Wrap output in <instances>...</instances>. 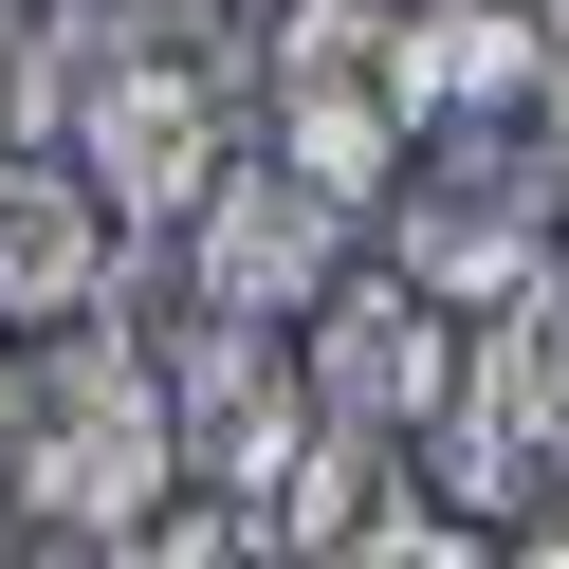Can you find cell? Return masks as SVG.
<instances>
[{
    "mask_svg": "<svg viewBox=\"0 0 569 569\" xmlns=\"http://www.w3.org/2000/svg\"><path fill=\"white\" fill-rule=\"evenodd\" d=\"M441 515H551V478H569V276H515V295L478 312V349H459V422L441 441Z\"/></svg>",
    "mask_w": 569,
    "mask_h": 569,
    "instance_id": "6da1fadb",
    "label": "cell"
},
{
    "mask_svg": "<svg viewBox=\"0 0 569 569\" xmlns=\"http://www.w3.org/2000/svg\"><path fill=\"white\" fill-rule=\"evenodd\" d=\"M386 276H422L441 312H496L515 276H551V166L496 148V111L422 129V148H405V202H386Z\"/></svg>",
    "mask_w": 569,
    "mask_h": 569,
    "instance_id": "7a4b0ae2",
    "label": "cell"
},
{
    "mask_svg": "<svg viewBox=\"0 0 569 569\" xmlns=\"http://www.w3.org/2000/svg\"><path fill=\"white\" fill-rule=\"evenodd\" d=\"M459 349H478V312H441L422 276H331L312 295V405L368 422V441H441L459 422Z\"/></svg>",
    "mask_w": 569,
    "mask_h": 569,
    "instance_id": "3957f363",
    "label": "cell"
},
{
    "mask_svg": "<svg viewBox=\"0 0 569 569\" xmlns=\"http://www.w3.org/2000/svg\"><path fill=\"white\" fill-rule=\"evenodd\" d=\"M0 496H19L38 532L129 551V532L184 496V422H166V386H129V405H38L19 441H0Z\"/></svg>",
    "mask_w": 569,
    "mask_h": 569,
    "instance_id": "277c9868",
    "label": "cell"
},
{
    "mask_svg": "<svg viewBox=\"0 0 569 569\" xmlns=\"http://www.w3.org/2000/svg\"><path fill=\"white\" fill-rule=\"evenodd\" d=\"M349 276V221L295 184V166H221L184 221V312H258V331H312V295Z\"/></svg>",
    "mask_w": 569,
    "mask_h": 569,
    "instance_id": "5b68a950",
    "label": "cell"
},
{
    "mask_svg": "<svg viewBox=\"0 0 569 569\" xmlns=\"http://www.w3.org/2000/svg\"><path fill=\"white\" fill-rule=\"evenodd\" d=\"M111 258H129V221L92 202V166H56V148L0 166V331H74V312H111Z\"/></svg>",
    "mask_w": 569,
    "mask_h": 569,
    "instance_id": "8992f818",
    "label": "cell"
},
{
    "mask_svg": "<svg viewBox=\"0 0 569 569\" xmlns=\"http://www.w3.org/2000/svg\"><path fill=\"white\" fill-rule=\"evenodd\" d=\"M386 515H405V441H368V422L312 405V441L276 459V496H258V551H276V569H349Z\"/></svg>",
    "mask_w": 569,
    "mask_h": 569,
    "instance_id": "52a82bcc",
    "label": "cell"
},
{
    "mask_svg": "<svg viewBox=\"0 0 569 569\" xmlns=\"http://www.w3.org/2000/svg\"><path fill=\"white\" fill-rule=\"evenodd\" d=\"M405 148L422 129L386 111V74H276V166H295L331 221H386V202H405Z\"/></svg>",
    "mask_w": 569,
    "mask_h": 569,
    "instance_id": "ba28073f",
    "label": "cell"
},
{
    "mask_svg": "<svg viewBox=\"0 0 569 569\" xmlns=\"http://www.w3.org/2000/svg\"><path fill=\"white\" fill-rule=\"evenodd\" d=\"M56 111H74V56H56V0H0V166L56 148Z\"/></svg>",
    "mask_w": 569,
    "mask_h": 569,
    "instance_id": "9c48e42d",
    "label": "cell"
},
{
    "mask_svg": "<svg viewBox=\"0 0 569 569\" xmlns=\"http://www.w3.org/2000/svg\"><path fill=\"white\" fill-rule=\"evenodd\" d=\"M349 569H496V532H478V515H441V496H405V515H386Z\"/></svg>",
    "mask_w": 569,
    "mask_h": 569,
    "instance_id": "30bf717a",
    "label": "cell"
},
{
    "mask_svg": "<svg viewBox=\"0 0 569 569\" xmlns=\"http://www.w3.org/2000/svg\"><path fill=\"white\" fill-rule=\"evenodd\" d=\"M496 569H569V496H551V515H515V532H496Z\"/></svg>",
    "mask_w": 569,
    "mask_h": 569,
    "instance_id": "8fae6325",
    "label": "cell"
},
{
    "mask_svg": "<svg viewBox=\"0 0 569 569\" xmlns=\"http://www.w3.org/2000/svg\"><path fill=\"white\" fill-rule=\"evenodd\" d=\"M19 422H38V368H19V331H0V441H19Z\"/></svg>",
    "mask_w": 569,
    "mask_h": 569,
    "instance_id": "7c38bea8",
    "label": "cell"
},
{
    "mask_svg": "<svg viewBox=\"0 0 569 569\" xmlns=\"http://www.w3.org/2000/svg\"><path fill=\"white\" fill-rule=\"evenodd\" d=\"M551 239H569V111H551Z\"/></svg>",
    "mask_w": 569,
    "mask_h": 569,
    "instance_id": "4fadbf2b",
    "label": "cell"
},
{
    "mask_svg": "<svg viewBox=\"0 0 569 569\" xmlns=\"http://www.w3.org/2000/svg\"><path fill=\"white\" fill-rule=\"evenodd\" d=\"M19 532H38V515H19V496H0V569H19Z\"/></svg>",
    "mask_w": 569,
    "mask_h": 569,
    "instance_id": "5bb4252c",
    "label": "cell"
},
{
    "mask_svg": "<svg viewBox=\"0 0 569 569\" xmlns=\"http://www.w3.org/2000/svg\"><path fill=\"white\" fill-rule=\"evenodd\" d=\"M258 569H276V551H258Z\"/></svg>",
    "mask_w": 569,
    "mask_h": 569,
    "instance_id": "9a60e30c",
    "label": "cell"
}]
</instances>
